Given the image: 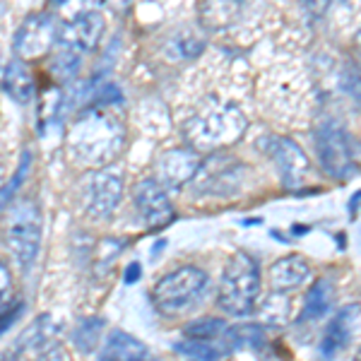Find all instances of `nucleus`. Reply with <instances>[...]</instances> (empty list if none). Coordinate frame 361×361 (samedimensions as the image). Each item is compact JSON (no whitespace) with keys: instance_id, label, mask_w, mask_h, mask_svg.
Returning a JSON list of instances; mask_svg holds the SVG:
<instances>
[{"instance_id":"obj_1","label":"nucleus","mask_w":361,"mask_h":361,"mask_svg":"<svg viewBox=\"0 0 361 361\" xmlns=\"http://www.w3.org/2000/svg\"><path fill=\"white\" fill-rule=\"evenodd\" d=\"M126 147V128L106 106H92L75 118L68 133V152L78 164L106 169Z\"/></svg>"},{"instance_id":"obj_2","label":"nucleus","mask_w":361,"mask_h":361,"mask_svg":"<svg viewBox=\"0 0 361 361\" xmlns=\"http://www.w3.org/2000/svg\"><path fill=\"white\" fill-rule=\"evenodd\" d=\"M246 114L234 104L209 99L185 121V140L195 152H217L246 133Z\"/></svg>"},{"instance_id":"obj_3","label":"nucleus","mask_w":361,"mask_h":361,"mask_svg":"<svg viewBox=\"0 0 361 361\" xmlns=\"http://www.w3.org/2000/svg\"><path fill=\"white\" fill-rule=\"evenodd\" d=\"M209 289V277L195 265H183L173 272H166L152 289V304L161 316L176 318L195 311L202 304Z\"/></svg>"},{"instance_id":"obj_4","label":"nucleus","mask_w":361,"mask_h":361,"mask_svg":"<svg viewBox=\"0 0 361 361\" xmlns=\"http://www.w3.org/2000/svg\"><path fill=\"white\" fill-rule=\"evenodd\" d=\"M260 296V267L248 253H236L226 263L217 304L229 316H248Z\"/></svg>"},{"instance_id":"obj_5","label":"nucleus","mask_w":361,"mask_h":361,"mask_svg":"<svg viewBox=\"0 0 361 361\" xmlns=\"http://www.w3.org/2000/svg\"><path fill=\"white\" fill-rule=\"evenodd\" d=\"M5 246L22 270H29L39 255L42 246V212L37 202L15 200L5 214Z\"/></svg>"},{"instance_id":"obj_6","label":"nucleus","mask_w":361,"mask_h":361,"mask_svg":"<svg viewBox=\"0 0 361 361\" xmlns=\"http://www.w3.org/2000/svg\"><path fill=\"white\" fill-rule=\"evenodd\" d=\"M123 197V178L111 169H90L78 185V200L82 212L94 222L109 219Z\"/></svg>"},{"instance_id":"obj_7","label":"nucleus","mask_w":361,"mask_h":361,"mask_svg":"<svg viewBox=\"0 0 361 361\" xmlns=\"http://www.w3.org/2000/svg\"><path fill=\"white\" fill-rule=\"evenodd\" d=\"M316 152H318L320 166L335 178H349L359 166L357 140L349 135L345 126L335 123V121H325V123L318 126Z\"/></svg>"},{"instance_id":"obj_8","label":"nucleus","mask_w":361,"mask_h":361,"mask_svg":"<svg viewBox=\"0 0 361 361\" xmlns=\"http://www.w3.org/2000/svg\"><path fill=\"white\" fill-rule=\"evenodd\" d=\"M246 180V166L226 154L212 152L205 161H200L190 188L202 197H231L241 190Z\"/></svg>"},{"instance_id":"obj_9","label":"nucleus","mask_w":361,"mask_h":361,"mask_svg":"<svg viewBox=\"0 0 361 361\" xmlns=\"http://www.w3.org/2000/svg\"><path fill=\"white\" fill-rule=\"evenodd\" d=\"M58 335H61V323L51 313H44L22 330V335L5 349L0 361H42L56 347Z\"/></svg>"},{"instance_id":"obj_10","label":"nucleus","mask_w":361,"mask_h":361,"mask_svg":"<svg viewBox=\"0 0 361 361\" xmlns=\"http://www.w3.org/2000/svg\"><path fill=\"white\" fill-rule=\"evenodd\" d=\"M58 22L61 20L51 13L29 15L15 34L13 46H15L17 58L32 61V58L49 54V51L58 44V32H61V25H58Z\"/></svg>"},{"instance_id":"obj_11","label":"nucleus","mask_w":361,"mask_h":361,"mask_svg":"<svg viewBox=\"0 0 361 361\" xmlns=\"http://www.w3.org/2000/svg\"><path fill=\"white\" fill-rule=\"evenodd\" d=\"M260 147H263V152L275 161L284 188L296 190L306 183L308 159H306L304 149H301L299 145H294L292 140H287V137L267 135V137L260 140Z\"/></svg>"},{"instance_id":"obj_12","label":"nucleus","mask_w":361,"mask_h":361,"mask_svg":"<svg viewBox=\"0 0 361 361\" xmlns=\"http://www.w3.org/2000/svg\"><path fill=\"white\" fill-rule=\"evenodd\" d=\"M133 202H135L137 214L147 229H161L173 219V205L169 200L166 188L157 178H142L133 190Z\"/></svg>"},{"instance_id":"obj_13","label":"nucleus","mask_w":361,"mask_h":361,"mask_svg":"<svg viewBox=\"0 0 361 361\" xmlns=\"http://www.w3.org/2000/svg\"><path fill=\"white\" fill-rule=\"evenodd\" d=\"M104 34V17L102 13H90L78 17L73 22H63L58 32V49H66L70 54L85 56L97 49L99 39Z\"/></svg>"},{"instance_id":"obj_14","label":"nucleus","mask_w":361,"mask_h":361,"mask_svg":"<svg viewBox=\"0 0 361 361\" xmlns=\"http://www.w3.org/2000/svg\"><path fill=\"white\" fill-rule=\"evenodd\" d=\"M200 166L195 149H169L157 159V180L164 185L166 190L183 188L185 183H190Z\"/></svg>"},{"instance_id":"obj_15","label":"nucleus","mask_w":361,"mask_h":361,"mask_svg":"<svg viewBox=\"0 0 361 361\" xmlns=\"http://www.w3.org/2000/svg\"><path fill=\"white\" fill-rule=\"evenodd\" d=\"M308 277H311V265H308L301 255H287V258H279L277 263H272L270 272H267L270 287L275 289L277 294L299 289Z\"/></svg>"},{"instance_id":"obj_16","label":"nucleus","mask_w":361,"mask_h":361,"mask_svg":"<svg viewBox=\"0 0 361 361\" xmlns=\"http://www.w3.org/2000/svg\"><path fill=\"white\" fill-rule=\"evenodd\" d=\"M354 313H359V306H347L328 323L323 340H320V354H323L325 361H333L337 354L349 345L352 323H354V318H357Z\"/></svg>"},{"instance_id":"obj_17","label":"nucleus","mask_w":361,"mask_h":361,"mask_svg":"<svg viewBox=\"0 0 361 361\" xmlns=\"http://www.w3.org/2000/svg\"><path fill=\"white\" fill-rule=\"evenodd\" d=\"M3 87L17 104H32L37 97V80L22 58H15L3 73Z\"/></svg>"},{"instance_id":"obj_18","label":"nucleus","mask_w":361,"mask_h":361,"mask_svg":"<svg viewBox=\"0 0 361 361\" xmlns=\"http://www.w3.org/2000/svg\"><path fill=\"white\" fill-rule=\"evenodd\" d=\"M102 361H149V349L123 330H114L102 352Z\"/></svg>"},{"instance_id":"obj_19","label":"nucleus","mask_w":361,"mask_h":361,"mask_svg":"<svg viewBox=\"0 0 361 361\" xmlns=\"http://www.w3.org/2000/svg\"><path fill=\"white\" fill-rule=\"evenodd\" d=\"M330 304H333V284H330V279H318L308 289L299 320L301 323H316L330 311Z\"/></svg>"},{"instance_id":"obj_20","label":"nucleus","mask_w":361,"mask_h":361,"mask_svg":"<svg viewBox=\"0 0 361 361\" xmlns=\"http://www.w3.org/2000/svg\"><path fill=\"white\" fill-rule=\"evenodd\" d=\"M238 0H205L200 5V22L207 29H224L236 20Z\"/></svg>"},{"instance_id":"obj_21","label":"nucleus","mask_w":361,"mask_h":361,"mask_svg":"<svg viewBox=\"0 0 361 361\" xmlns=\"http://www.w3.org/2000/svg\"><path fill=\"white\" fill-rule=\"evenodd\" d=\"M229 349H231L229 342L222 345L219 340H188V337L176 345V352L185 354V357L200 359V361H217V359H222Z\"/></svg>"},{"instance_id":"obj_22","label":"nucleus","mask_w":361,"mask_h":361,"mask_svg":"<svg viewBox=\"0 0 361 361\" xmlns=\"http://www.w3.org/2000/svg\"><path fill=\"white\" fill-rule=\"evenodd\" d=\"M102 0H49V13L63 22H73L90 13H99Z\"/></svg>"},{"instance_id":"obj_23","label":"nucleus","mask_w":361,"mask_h":361,"mask_svg":"<svg viewBox=\"0 0 361 361\" xmlns=\"http://www.w3.org/2000/svg\"><path fill=\"white\" fill-rule=\"evenodd\" d=\"M226 330H229V325L224 318H202L185 325L183 337H188V340H219L226 335Z\"/></svg>"},{"instance_id":"obj_24","label":"nucleus","mask_w":361,"mask_h":361,"mask_svg":"<svg viewBox=\"0 0 361 361\" xmlns=\"http://www.w3.org/2000/svg\"><path fill=\"white\" fill-rule=\"evenodd\" d=\"M80 58L78 54H70L66 49H56L54 58H51V75H54L56 80H70L75 73H78L80 68Z\"/></svg>"},{"instance_id":"obj_25","label":"nucleus","mask_w":361,"mask_h":361,"mask_svg":"<svg viewBox=\"0 0 361 361\" xmlns=\"http://www.w3.org/2000/svg\"><path fill=\"white\" fill-rule=\"evenodd\" d=\"M29 161H32V152H25V154H22V161H20V169H17V173L3 185V188H0V209H3L5 205H13L17 188H20L22 180H25L27 173H29Z\"/></svg>"},{"instance_id":"obj_26","label":"nucleus","mask_w":361,"mask_h":361,"mask_svg":"<svg viewBox=\"0 0 361 361\" xmlns=\"http://www.w3.org/2000/svg\"><path fill=\"white\" fill-rule=\"evenodd\" d=\"M10 301H13V275H10L8 265L0 263V313Z\"/></svg>"},{"instance_id":"obj_27","label":"nucleus","mask_w":361,"mask_h":361,"mask_svg":"<svg viewBox=\"0 0 361 361\" xmlns=\"http://www.w3.org/2000/svg\"><path fill=\"white\" fill-rule=\"evenodd\" d=\"M22 311V306H17V308H10V311H3L0 313V335L5 333V330L10 328V325L15 323V318H17V313Z\"/></svg>"},{"instance_id":"obj_28","label":"nucleus","mask_w":361,"mask_h":361,"mask_svg":"<svg viewBox=\"0 0 361 361\" xmlns=\"http://www.w3.org/2000/svg\"><path fill=\"white\" fill-rule=\"evenodd\" d=\"M349 90H352V94H354V99L359 102V106H361V70L357 75H354L352 80H349Z\"/></svg>"},{"instance_id":"obj_29","label":"nucleus","mask_w":361,"mask_h":361,"mask_svg":"<svg viewBox=\"0 0 361 361\" xmlns=\"http://www.w3.org/2000/svg\"><path fill=\"white\" fill-rule=\"evenodd\" d=\"M304 3L313 10V13H325V8L330 5V0H304Z\"/></svg>"},{"instance_id":"obj_30","label":"nucleus","mask_w":361,"mask_h":361,"mask_svg":"<svg viewBox=\"0 0 361 361\" xmlns=\"http://www.w3.org/2000/svg\"><path fill=\"white\" fill-rule=\"evenodd\" d=\"M102 3H106L116 13H123V10H128V5H130V0H102Z\"/></svg>"},{"instance_id":"obj_31","label":"nucleus","mask_w":361,"mask_h":361,"mask_svg":"<svg viewBox=\"0 0 361 361\" xmlns=\"http://www.w3.org/2000/svg\"><path fill=\"white\" fill-rule=\"evenodd\" d=\"M137 277H140V265H137V263H133V265L126 270V282H128V284H130V282H137Z\"/></svg>"},{"instance_id":"obj_32","label":"nucleus","mask_w":361,"mask_h":361,"mask_svg":"<svg viewBox=\"0 0 361 361\" xmlns=\"http://www.w3.org/2000/svg\"><path fill=\"white\" fill-rule=\"evenodd\" d=\"M3 15H5V3L0 0V17H3Z\"/></svg>"},{"instance_id":"obj_33","label":"nucleus","mask_w":361,"mask_h":361,"mask_svg":"<svg viewBox=\"0 0 361 361\" xmlns=\"http://www.w3.org/2000/svg\"><path fill=\"white\" fill-rule=\"evenodd\" d=\"M352 361H361V349H359L357 354H354V359H352Z\"/></svg>"},{"instance_id":"obj_34","label":"nucleus","mask_w":361,"mask_h":361,"mask_svg":"<svg viewBox=\"0 0 361 361\" xmlns=\"http://www.w3.org/2000/svg\"><path fill=\"white\" fill-rule=\"evenodd\" d=\"M357 44H359V49H361V29H359V34H357Z\"/></svg>"},{"instance_id":"obj_35","label":"nucleus","mask_w":361,"mask_h":361,"mask_svg":"<svg viewBox=\"0 0 361 361\" xmlns=\"http://www.w3.org/2000/svg\"><path fill=\"white\" fill-rule=\"evenodd\" d=\"M0 188H3V169H0Z\"/></svg>"}]
</instances>
